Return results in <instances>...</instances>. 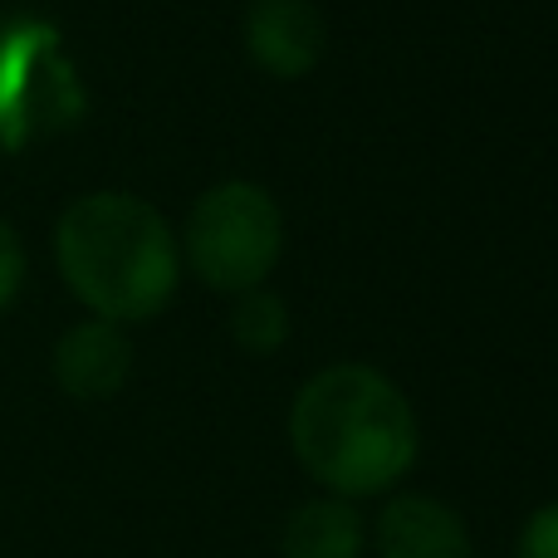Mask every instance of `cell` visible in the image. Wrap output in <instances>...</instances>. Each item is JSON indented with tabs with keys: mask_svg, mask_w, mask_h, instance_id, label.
I'll list each match as a JSON object with an SVG mask.
<instances>
[{
	"mask_svg": "<svg viewBox=\"0 0 558 558\" xmlns=\"http://www.w3.org/2000/svg\"><path fill=\"white\" fill-rule=\"evenodd\" d=\"M289 446L308 481L338 500L387 495L416 465V412L387 373L367 363L318 367L289 407Z\"/></svg>",
	"mask_w": 558,
	"mask_h": 558,
	"instance_id": "cell-1",
	"label": "cell"
},
{
	"mask_svg": "<svg viewBox=\"0 0 558 558\" xmlns=\"http://www.w3.org/2000/svg\"><path fill=\"white\" fill-rule=\"evenodd\" d=\"M54 260L69 294L108 324L157 318L182 275L167 216L133 192H88L69 202L54 226Z\"/></svg>",
	"mask_w": 558,
	"mask_h": 558,
	"instance_id": "cell-2",
	"label": "cell"
},
{
	"mask_svg": "<svg viewBox=\"0 0 558 558\" xmlns=\"http://www.w3.org/2000/svg\"><path fill=\"white\" fill-rule=\"evenodd\" d=\"M284 251V211L260 182H216L182 231L186 270L216 294L260 289Z\"/></svg>",
	"mask_w": 558,
	"mask_h": 558,
	"instance_id": "cell-3",
	"label": "cell"
},
{
	"mask_svg": "<svg viewBox=\"0 0 558 558\" xmlns=\"http://www.w3.org/2000/svg\"><path fill=\"white\" fill-rule=\"evenodd\" d=\"M245 54L270 78H308L328 54V20L314 0H251Z\"/></svg>",
	"mask_w": 558,
	"mask_h": 558,
	"instance_id": "cell-4",
	"label": "cell"
},
{
	"mask_svg": "<svg viewBox=\"0 0 558 558\" xmlns=\"http://www.w3.org/2000/svg\"><path fill=\"white\" fill-rule=\"evenodd\" d=\"M49 367H54V383L64 397H74V402H108L133 377V343H128L123 324L84 318V324L59 333Z\"/></svg>",
	"mask_w": 558,
	"mask_h": 558,
	"instance_id": "cell-5",
	"label": "cell"
},
{
	"mask_svg": "<svg viewBox=\"0 0 558 558\" xmlns=\"http://www.w3.org/2000/svg\"><path fill=\"white\" fill-rule=\"evenodd\" d=\"M373 549L377 558H475L461 510L422 490H402L377 510Z\"/></svg>",
	"mask_w": 558,
	"mask_h": 558,
	"instance_id": "cell-6",
	"label": "cell"
},
{
	"mask_svg": "<svg viewBox=\"0 0 558 558\" xmlns=\"http://www.w3.org/2000/svg\"><path fill=\"white\" fill-rule=\"evenodd\" d=\"M367 524L353 500L314 495L294 505L279 530V558H363Z\"/></svg>",
	"mask_w": 558,
	"mask_h": 558,
	"instance_id": "cell-7",
	"label": "cell"
},
{
	"mask_svg": "<svg viewBox=\"0 0 558 558\" xmlns=\"http://www.w3.org/2000/svg\"><path fill=\"white\" fill-rule=\"evenodd\" d=\"M231 338L255 357H270L289 343V304L275 289H245L231 308Z\"/></svg>",
	"mask_w": 558,
	"mask_h": 558,
	"instance_id": "cell-8",
	"label": "cell"
},
{
	"mask_svg": "<svg viewBox=\"0 0 558 558\" xmlns=\"http://www.w3.org/2000/svg\"><path fill=\"white\" fill-rule=\"evenodd\" d=\"M514 558H558V500L539 505V510L520 524Z\"/></svg>",
	"mask_w": 558,
	"mask_h": 558,
	"instance_id": "cell-9",
	"label": "cell"
},
{
	"mask_svg": "<svg viewBox=\"0 0 558 558\" xmlns=\"http://www.w3.org/2000/svg\"><path fill=\"white\" fill-rule=\"evenodd\" d=\"M20 284H25V245H20L15 226L0 221V314L15 304Z\"/></svg>",
	"mask_w": 558,
	"mask_h": 558,
	"instance_id": "cell-10",
	"label": "cell"
}]
</instances>
